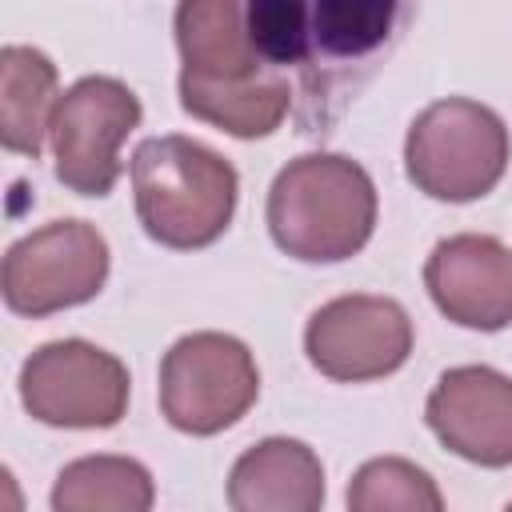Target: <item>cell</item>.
<instances>
[{
    "label": "cell",
    "instance_id": "1",
    "mask_svg": "<svg viewBox=\"0 0 512 512\" xmlns=\"http://www.w3.org/2000/svg\"><path fill=\"white\" fill-rule=\"evenodd\" d=\"M420 0H244L268 68L292 72L300 132L324 136L408 36Z\"/></svg>",
    "mask_w": 512,
    "mask_h": 512
},
{
    "label": "cell",
    "instance_id": "2",
    "mask_svg": "<svg viewBox=\"0 0 512 512\" xmlns=\"http://www.w3.org/2000/svg\"><path fill=\"white\" fill-rule=\"evenodd\" d=\"M264 216L280 252L304 264H340L372 240L376 184L348 156L308 152L276 172Z\"/></svg>",
    "mask_w": 512,
    "mask_h": 512
},
{
    "label": "cell",
    "instance_id": "3",
    "mask_svg": "<svg viewBox=\"0 0 512 512\" xmlns=\"http://www.w3.org/2000/svg\"><path fill=\"white\" fill-rule=\"evenodd\" d=\"M236 168L200 140L152 136L132 152V196L144 232L176 252L208 248L236 212Z\"/></svg>",
    "mask_w": 512,
    "mask_h": 512
},
{
    "label": "cell",
    "instance_id": "4",
    "mask_svg": "<svg viewBox=\"0 0 512 512\" xmlns=\"http://www.w3.org/2000/svg\"><path fill=\"white\" fill-rule=\"evenodd\" d=\"M508 152V128L488 104L448 96L412 120L404 140V168L424 196L468 204L500 184Z\"/></svg>",
    "mask_w": 512,
    "mask_h": 512
},
{
    "label": "cell",
    "instance_id": "5",
    "mask_svg": "<svg viewBox=\"0 0 512 512\" xmlns=\"http://www.w3.org/2000/svg\"><path fill=\"white\" fill-rule=\"evenodd\" d=\"M260 396V372L244 340L224 332L180 336L160 360V412L176 432L216 436Z\"/></svg>",
    "mask_w": 512,
    "mask_h": 512
},
{
    "label": "cell",
    "instance_id": "6",
    "mask_svg": "<svg viewBox=\"0 0 512 512\" xmlns=\"http://www.w3.org/2000/svg\"><path fill=\"white\" fill-rule=\"evenodd\" d=\"M140 124V100L112 76L76 80L52 112V168L68 192L108 196L120 180V144Z\"/></svg>",
    "mask_w": 512,
    "mask_h": 512
},
{
    "label": "cell",
    "instance_id": "7",
    "mask_svg": "<svg viewBox=\"0 0 512 512\" xmlns=\"http://www.w3.org/2000/svg\"><path fill=\"white\" fill-rule=\"evenodd\" d=\"M108 280V244L84 220H52L4 252V304L16 316H52L92 300Z\"/></svg>",
    "mask_w": 512,
    "mask_h": 512
},
{
    "label": "cell",
    "instance_id": "8",
    "mask_svg": "<svg viewBox=\"0 0 512 512\" xmlns=\"http://www.w3.org/2000/svg\"><path fill=\"white\" fill-rule=\"evenodd\" d=\"M20 400L52 428H112L128 412V368L88 340H52L24 360Z\"/></svg>",
    "mask_w": 512,
    "mask_h": 512
},
{
    "label": "cell",
    "instance_id": "9",
    "mask_svg": "<svg viewBox=\"0 0 512 512\" xmlns=\"http://www.w3.org/2000/svg\"><path fill=\"white\" fill-rule=\"evenodd\" d=\"M304 352L328 380H380L408 360L412 320L392 296H336L312 312Z\"/></svg>",
    "mask_w": 512,
    "mask_h": 512
},
{
    "label": "cell",
    "instance_id": "10",
    "mask_svg": "<svg viewBox=\"0 0 512 512\" xmlns=\"http://www.w3.org/2000/svg\"><path fill=\"white\" fill-rule=\"evenodd\" d=\"M424 416L436 440L460 460L480 468L512 464V376L484 364L448 368L436 380Z\"/></svg>",
    "mask_w": 512,
    "mask_h": 512
},
{
    "label": "cell",
    "instance_id": "11",
    "mask_svg": "<svg viewBox=\"0 0 512 512\" xmlns=\"http://www.w3.org/2000/svg\"><path fill=\"white\" fill-rule=\"evenodd\" d=\"M424 284L436 308L476 332H500L512 324V248L496 236L460 232L432 248Z\"/></svg>",
    "mask_w": 512,
    "mask_h": 512
},
{
    "label": "cell",
    "instance_id": "12",
    "mask_svg": "<svg viewBox=\"0 0 512 512\" xmlns=\"http://www.w3.org/2000/svg\"><path fill=\"white\" fill-rule=\"evenodd\" d=\"M176 48H180V80L228 84V80H256L276 72L256 52L244 0H180L176 4Z\"/></svg>",
    "mask_w": 512,
    "mask_h": 512
},
{
    "label": "cell",
    "instance_id": "13",
    "mask_svg": "<svg viewBox=\"0 0 512 512\" xmlns=\"http://www.w3.org/2000/svg\"><path fill=\"white\" fill-rule=\"evenodd\" d=\"M228 504L236 512H316L324 504L320 456L304 440H260L232 464Z\"/></svg>",
    "mask_w": 512,
    "mask_h": 512
},
{
    "label": "cell",
    "instance_id": "14",
    "mask_svg": "<svg viewBox=\"0 0 512 512\" xmlns=\"http://www.w3.org/2000/svg\"><path fill=\"white\" fill-rule=\"evenodd\" d=\"M56 64L28 44L0 52V144L16 156H40L56 112Z\"/></svg>",
    "mask_w": 512,
    "mask_h": 512
},
{
    "label": "cell",
    "instance_id": "15",
    "mask_svg": "<svg viewBox=\"0 0 512 512\" xmlns=\"http://www.w3.org/2000/svg\"><path fill=\"white\" fill-rule=\"evenodd\" d=\"M292 84L280 72H264L256 80H228V84H204V80H180V104L188 116L224 128L228 136L256 140L280 128V120L292 108Z\"/></svg>",
    "mask_w": 512,
    "mask_h": 512
},
{
    "label": "cell",
    "instance_id": "16",
    "mask_svg": "<svg viewBox=\"0 0 512 512\" xmlns=\"http://www.w3.org/2000/svg\"><path fill=\"white\" fill-rule=\"evenodd\" d=\"M156 500L152 476L128 456H84L60 468L52 488L56 512H148Z\"/></svg>",
    "mask_w": 512,
    "mask_h": 512
},
{
    "label": "cell",
    "instance_id": "17",
    "mask_svg": "<svg viewBox=\"0 0 512 512\" xmlns=\"http://www.w3.org/2000/svg\"><path fill=\"white\" fill-rule=\"evenodd\" d=\"M348 508L352 512H440L444 496L436 480L400 456L368 460L352 484H348Z\"/></svg>",
    "mask_w": 512,
    "mask_h": 512
}]
</instances>
